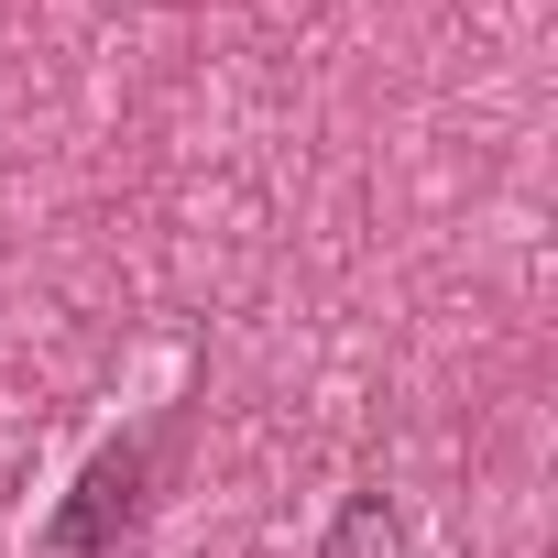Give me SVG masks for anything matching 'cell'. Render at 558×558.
Returning <instances> with one entry per match:
<instances>
[{"label": "cell", "mask_w": 558, "mask_h": 558, "mask_svg": "<svg viewBox=\"0 0 558 558\" xmlns=\"http://www.w3.org/2000/svg\"><path fill=\"white\" fill-rule=\"evenodd\" d=\"M318 558H405V525H395V493H351Z\"/></svg>", "instance_id": "obj_2"}, {"label": "cell", "mask_w": 558, "mask_h": 558, "mask_svg": "<svg viewBox=\"0 0 558 558\" xmlns=\"http://www.w3.org/2000/svg\"><path fill=\"white\" fill-rule=\"evenodd\" d=\"M143 482H154V449H143V438H110V449L77 471V493L56 504L45 547H56V558H99V547H110V536L143 514Z\"/></svg>", "instance_id": "obj_1"}]
</instances>
